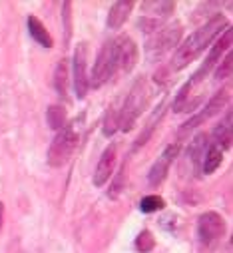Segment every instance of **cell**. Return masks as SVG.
<instances>
[{"label":"cell","mask_w":233,"mask_h":253,"mask_svg":"<svg viewBox=\"0 0 233 253\" xmlns=\"http://www.w3.org/2000/svg\"><path fill=\"white\" fill-rule=\"evenodd\" d=\"M229 24H227V18L223 14H215L211 20H207L203 26H199L195 32H192L178 48L173 52V58H171V70H182L186 68L190 62H194L219 34L221 30H225Z\"/></svg>","instance_id":"obj_1"},{"label":"cell","mask_w":233,"mask_h":253,"mask_svg":"<svg viewBox=\"0 0 233 253\" xmlns=\"http://www.w3.org/2000/svg\"><path fill=\"white\" fill-rule=\"evenodd\" d=\"M182 34H184V26L178 20H173L165 26H159L146 42V56L150 60H159L163 54H167L169 50H173L180 44Z\"/></svg>","instance_id":"obj_2"},{"label":"cell","mask_w":233,"mask_h":253,"mask_svg":"<svg viewBox=\"0 0 233 253\" xmlns=\"http://www.w3.org/2000/svg\"><path fill=\"white\" fill-rule=\"evenodd\" d=\"M148 96H150V90H148L146 78H138L134 82V86L130 88V92L124 100V106L120 108V128L122 130L128 132L134 128L138 116L142 114V110L148 104Z\"/></svg>","instance_id":"obj_3"},{"label":"cell","mask_w":233,"mask_h":253,"mask_svg":"<svg viewBox=\"0 0 233 253\" xmlns=\"http://www.w3.org/2000/svg\"><path fill=\"white\" fill-rule=\"evenodd\" d=\"M78 130L74 128V124L70 126H64V128L56 134V138L52 140L50 144V150H48V164L52 168H62L70 156L74 154L76 146H78Z\"/></svg>","instance_id":"obj_4"},{"label":"cell","mask_w":233,"mask_h":253,"mask_svg":"<svg viewBox=\"0 0 233 253\" xmlns=\"http://www.w3.org/2000/svg\"><path fill=\"white\" fill-rule=\"evenodd\" d=\"M118 70V58H116V48H114V40L106 42L96 58L94 70L90 74V88H100L104 86Z\"/></svg>","instance_id":"obj_5"},{"label":"cell","mask_w":233,"mask_h":253,"mask_svg":"<svg viewBox=\"0 0 233 253\" xmlns=\"http://www.w3.org/2000/svg\"><path fill=\"white\" fill-rule=\"evenodd\" d=\"M225 233V219L217 211H205L197 219V237L205 251H211Z\"/></svg>","instance_id":"obj_6"},{"label":"cell","mask_w":233,"mask_h":253,"mask_svg":"<svg viewBox=\"0 0 233 253\" xmlns=\"http://www.w3.org/2000/svg\"><path fill=\"white\" fill-rule=\"evenodd\" d=\"M72 80H74V92L82 100L90 90V74H88V44L80 42L74 50L72 58Z\"/></svg>","instance_id":"obj_7"},{"label":"cell","mask_w":233,"mask_h":253,"mask_svg":"<svg viewBox=\"0 0 233 253\" xmlns=\"http://www.w3.org/2000/svg\"><path fill=\"white\" fill-rule=\"evenodd\" d=\"M142 10H144V16L140 20V26L144 32H155L159 28V20L161 18H167L169 14H173L176 10V2L171 0H155V2H144L142 4Z\"/></svg>","instance_id":"obj_8"},{"label":"cell","mask_w":233,"mask_h":253,"mask_svg":"<svg viewBox=\"0 0 233 253\" xmlns=\"http://www.w3.org/2000/svg\"><path fill=\"white\" fill-rule=\"evenodd\" d=\"M227 98H229V92L227 90H219V92H215L211 98H209V102H207V106L199 112V114H195L194 118H190L182 128H180V136H186V134H190L192 130H195L199 124H203V122H207L211 116H215V114H219L221 112V108L227 104Z\"/></svg>","instance_id":"obj_9"},{"label":"cell","mask_w":233,"mask_h":253,"mask_svg":"<svg viewBox=\"0 0 233 253\" xmlns=\"http://www.w3.org/2000/svg\"><path fill=\"white\" fill-rule=\"evenodd\" d=\"M116 58H118V68L124 72H132L138 64V46L128 34H120L114 40Z\"/></svg>","instance_id":"obj_10"},{"label":"cell","mask_w":233,"mask_h":253,"mask_svg":"<svg viewBox=\"0 0 233 253\" xmlns=\"http://www.w3.org/2000/svg\"><path fill=\"white\" fill-rule=\"evenodd\" d=\"M178 154H180V144H169V146L161 152V156L155 160V164L152 166V169H150V173H148L150 185H159V183L165 179V175L169 173V168H171L173 162H176Z\"/></svg>","instance_id":"obj_11"},{"label":"cell","mask_w":233,"mask_h":253,"mask_svg":"<svg viewBox=\"0 0 233 253\" xmlns=\"http://www.w3.org/2000/svg\"><path fill=\"white\" fill-rule=\"evenodd\" d=\"M116 152H118V148H116V144H110L104 154L100 156V162L96 166V171H94V185L96 187H102L106 185L112 177H114V168H116Z\"/></svg>","instance_id":"obj_12"},{"label":"cell","mask_w":233,"mask_h":253,"mask_svg":"<svg viewBox=\"0 0 233 253\" xmlns=\"http://www.w3.org/2000/svg\"><path fill=\"white\" fill-rule=\"evenodd\" d=\"M134 2L132 0H120V2H114L110 12H108V28L110 30H118L124 26V22L128 20V16L134 10Z\"/></svg>","instance_id":"obj_13"},{"label":"cell","mask_w":233,"mask_h":253,"mask_svg":"<svg viewBox=\"0 0 233 253\" xmlns=\"http://www.w3.org/2000/svg\"><path fill=\"white\" fill-rule=\"evenodd\" d=\"M26 24H28V32H30V36H32L40 46H44V48H52V46H54V38L50 36V32L46 30V26L42 24L40 18H36V16H28Z\"/></svg>","instance_id":"obj_14"},{"label":"cell","mask_w":233,"mask_h":253,"mask_svg":"<svg viewBox=\"0 0 233 253\" xmlns=\"http://www.w3.org/2000/svg\"><path fill=\"white\" fill-rule=\"evenodd\" d=\"M213 138H215V146L219 150L231 148V142H233V134H231V112L225 114V120L213 130Z\"/></svg>","instance_id":"obj_15"},{"label":"cell","mask_w":233,"mask_h":253,"mask_svg":"<svg viewBox=\"0 0 233 253\" xmlns=\"http://www.w3.org/2000/svg\"><path fill=\"white\" fill-rule=\"evenodd\" d=\"M68 74H70V70H68V60L62 58V60L56 64V70H54V88H56L58 96H62V98L68 96Z\"/></svg>","instance_id":"obj_16"},{"label":"cell","mask_w":233,"mask_h":253,"mask_svg":"<svg viewBox=\"0 0 233 253\" xmlns=\"http://www.w3.org/2000/svg\"><path fill=\"white\" fill-rule=\"evenodd\" d=\"M221 162H223V150H219L215 144H209V148H207V152H205V156H203V160H201V171L207 175V173H213L219 166H221Z\"/></svg>","instance_id":"obj_17"},{"label":"cell","mask_w":233,"mask_h":253,"mask_svg":"<svg viewBox=\"0 0 233 253\" xmlns=\"http://www.w3.org/2000/svg\"><path fill=\"white\" fill-rule=\"evenodd\" d=\"M207 148H209V142H207V136H205L203 132L197 134V136L192 140V144H190V148H188V156L192 158V162H194L197 168H201V160H203Z\"/></svg>","instance_id":"obj_18"},{"label":"cell","mask_w":233,"mask_h":253,"mask_svg":"<svg viewBox=\"0 0 233 253\" xmlns=\"http://www.w3.org/2000/svg\"><path fill=\"white\" fill-rule=\"evenodd\" d=\"M46 120H48V126L52 130H58L60 132L64 126H66V110L64 106H58V104H52L46 112Z\"/></svg>","instance_id":"obj_19"},{"label":"cell","mask_w":233,"mask_h":253,"mask_svg":"<svg viewBox=\"0 0 233 253\" xmlns=\"http://www.w3.org/2000/svg\"><path fill=\"white\" fill-rule=\"evenodd\" d=\"M163 118V110L159 108V112H155L150 120H148V124L144 126V130H142V134L138 136V140H136V144H134V150H140L142 146H146L148 144V140L152 138V134H154V130H155V126L159 124V120Z\"/></svg>","instance_id":"obj_20"},{"label":"cell","mask_w":233,"mask_h":253,"mask_svg":"<svg viewBox=\"0 0 233 253\" xmlns=\"http://www.w3.org/2000/svg\"><path fill=\"white\" fill-rule=\"evenodd\" d=\"M120 128V108L112 106L108 112H106V118H104V126H102V132L104 136H114Z\"/></svg>","instance_id":"obj_21"},{"label":"cell","mask_w":233,"mask_h":253,"mask_svg":"<svg viewBox=\"0 0 233 253\" xmlns=\"http://www.w3.org/2000/svg\"><path fill=\"white\" fill-rule=\"evenodd\" d=\"M165 208V202H163V198H159V196H146L142 202H140V210L144 211V213H154V211H159V210H163Z\"/></svg>","instance_id":"obj_22"},{"label":"cell","mask_w":233,"mask_h":253,"mask_svg":"<svg viewBox=\"0 0 233 253\" xmlns=\"http://www.w3.org/2000/svg\"><path fill=\"white\" fill-rule=\"evenodd\" d=\"M154 245H155V239H154V235L146 229V231H142L138 237H136V247L142 251V253H150L152 249H154Z\"/></svg>","instance_id":"obj_23"},{"label":"cell","mask_w":233,"mask_h":253,"mask_svg":"<svg viewBox=\"0 0 233 253\" xmlns=\"http://www.w3.org/2000/svg\"><path fill=\"white\" fill-rule=\"evenodd\" d=\"M231 66H233V56H231V52H227V54H225V58L221 60L219 68L215 70V78H217V80L229 78V74H231Z\"/></svg>","instance_id":"obj_24"},{"label":"cell","mask_w":233,"mask_h":253,"mask_svg":"<svg viewBox=\"0 0 233 253\" xmlns=\"http://www.w3.org/2000/svg\"><path fill=\"white\" fill-rule=\"evenodd\" d=\"M124 175H126V164L122 166V169H120L118 177H116V181H114V187H112V192H110V196H112V198H118V194L122 192V185H124Z\"/></svg>","instance_id":"obj_25"},{"label":"cell","mask_w":233,"mask_h":253,"mask_svg":"<svg viewBox=\"0 0 233 253\" xmlns=\"http://www.w3.org/2000/svg\"><path fill=\"white\" fill-rule=\"evenodd\" d=\"M2 217H4V206L0 204V229H2Z\"/></svg>","instance_id":"obj_26"}]
</instances>
